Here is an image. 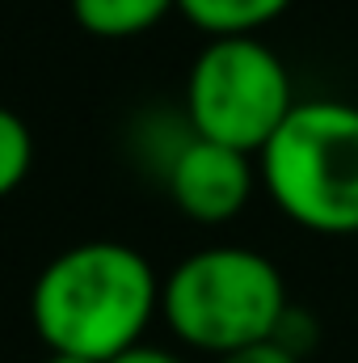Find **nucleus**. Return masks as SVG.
I'll use <instances>...</instances> for the list:
<instances>
[{
    "mask_svg": "<svg viewBox=\"0 0 358 363\" xmlns=\"http://www.w3.org/2000/svg\"><path fill=\"white\" fill-rule=\"evenodd\" d=\"M291 0H178V13L211 38H258L274 26Z\"/></svg>",
    "mask_w": 358,
    "mask_h": 363,
    "instance_id": "nucleus-6",
    "label": "nucleus"
},
{
    "mask_svg": "<svg viewBox=\"0 0 358 363\" xmlns=\"http://www.w3.org/2000/svg\"><path fill=\"white\" fill-rule=\"evenodd\" d=\"M258 186V165L253 157L211 144V140H190L165 174V190L185 220L194 224H228L236 220Z\"/></svg>",
    "mask_w": 358,
    "mask_h": 363,
    "instance_id": "nucleus-5",
    "label": "nucleus"
},
{
    "mask_svg": "<svg viewBox=\"0 0 358 363\" xmlns=\"http://www.w3.org/2000/svg\"><path fill=\"white\" fill-rule=\"evenodd\" d=\"M215 363H304L295 359L291 351H282L274 338H266V342H253V347H245V351H232V355H224V359Z\"/></svg>",
    "mask_w": 358,
    "mask_h": 363,
    "instance_id": "nucleus-11",
    "label": "nucleus"
},
{
    "mask_svg": "<svg viewBox=\"0 0 358 363\" xmlns=\"http://www.w3.org/2000/svg\"><path fill=\"white\" fill-rule=\"evenodd\" d=\"M190 140H194V131H190V123H185V110H165V106L144 110V114L131 123V135H127L131 157H135L148 174H156L161 182L173 169V161L181 157V148H185Z\"/></svg>",
    "mask_w": 358,
    "mask_h": 363,
    "instance_id": "nucleus-8",
    "label": "nucleus"
},
{
    "mask_svg": "<svg viewBox=\"0 0 358 363\" xmlns=\"http://www.w3.org/2000/svg\"><path fill=\"white\" fill-rule=\"evenodd\" d=\"M274 342H278L282 351H291L295 359H304V355L321 342V325H316V317H312L308 308L287 304V313H282L278 325H274Z\"/></svg>",
    "mask_w": 358,
    "mask_h": 363,
    "instance_id": "nucleus-10",
    "label": "nucleus"
},
{
    "mask_svg": "<svg viewBox=\"0 0 358 363\" xmlns=\"http://www.w3.org/2000/svg\"><path fill=\"white\" fill-rule=\"evenodd\" d=\"M161 274L122 241H81L55 254L30 291L34 334L51 355L114 363L161 317Z\"/></svg>",
    "mask_w": 358,
    "mask_h": 363,
    "instance_id": "nucleus-1",
    "label": "nucleus"
},
{
    "mask_svg": "<svg viewBox=\"0 0 358 363\" xmlns=\"http://www.w3.org/2000/svg\"><path fill=\"white\" fill-rule=\"evenodd\" d=\"M181 110L198 140L258 157L295 110L291 72L262 38H211L190 64Z\"/></svg>",
    "mask_w": 358,
    "mask_h": 363,
    "instance_id": "nucleus-4",
    "label": "nucleus"
},
{
    "mask_svg": "<svg viewBox=\"0 0 358 363\" xmlns=\"http://www.w3.org/2000/svg\"><path fill=\"white\" fill-rule=\"evenodd\" d=\"M76 26L93 38H135L156 30L178 0H68Z\"/></svg>",
    "mask_w": 358,
    "mask_h": 363,
    "instance_id": "nucleus-7",
    "label": "nucleus"
},
{
    "mask_svg": "<svg viewBox=\"0 0 358 363\" xmlns=\"http://www.w3.org/2000/svg\"><path fill=\"white\" fill-rule=\"evenodd\" d=\"M47 363H89V359H72V355H47Z\"/></svg>",
    "mask_w": 358,
    "mask_h": 363,
    "instance_id": "nucleus-13",
    "label": "nucleus"
},
{
    "mask_svg": "<svg viewBox=\"0 0 358 363\" xmlns=\"http://www.w3.org/2000/svg\"><path fill=\"white\" fill-rule=\"evenodd\" d=\"M287 304L282 271L245 245L198 250L161 283V317L169 334L181 347L215 359L274 338Z\"/></svg>",
    "mask_w": 358,
    "mask_h": 363,
    "instance_id": "nucleus-3",
    "label": "nucleus"
},
{
    "mask_svg": "<svg viewBox=\"0 0 358 363\" xmlns=\"http://www.w3.org/2000/svg\"><path fill=\"white\" fill-rule=\"evenodd\" d=\"M34 165V135L25 118L8 106H0V199H8Z\"/></svg>",
    "mask_w": 358,
    "mask_h": 363,
    "instance_id": "nucleus-9",
    "label": "nucleus"
},
{
    "mask_svg": "<svg viewBox=\"0 0 358 363\" xmlns=\"http://www.w3.org/2000/svg\"><path fill=\"white\" fill-rule=\"evenodd\" d=\"M114 363H185L181 355L173 351H165V347H152V342H139L135 351H127V355H118Z\"/></svg>",
    "mask_w": 358,
    "mask_h": 363,
    "instance_id": "nucleus-12",
    "label": "nucleus"
},
{
    "mask_svg": "<svg viewBox=\"0 0 358 363\" xmlns=\"http://www.w3.org/2000/svg\"><path fill=\"white\" fill-rule=\"evenodd\" d=\"M258 182L274 207L321 237L358 233V106L295 101L258 152Z\"/></svg>",
    "mask_w": 358,
    "mask_h": 363,
    "instance_id": "nucleus-2",
    "label": "nucleus"
}]
</instances>
